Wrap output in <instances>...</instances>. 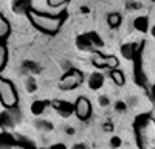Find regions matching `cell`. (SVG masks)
Masks as SVG:
<instances>
[{"instance_id":"1","label":"cell","mask_w":155,"mask_h":149,"mask_svg":"<svg viewBox=\"0 0 155 149\" xmlns=\"http://www.w3.org/2000/svg\"><path fill=\"white\" fill-rule=\"evenodd\" d=\"M0 101L6 107H14L17 104V93L9 81L0 78Z\"/></svg>"},{"instance_id":"2","label":"cell","mask_w":155,"mask_h":149,"mask_svg":"<svg viewBox=\"0 0 155 149\" xmlns=\"http://www.w3.org/2000/svg\"><path fill=\"white\" fill-rule=\"evenodd\" d=\"M33 20H34V23L37 25L39 28H42V30H45L48 33L56 31L58 27H59V20H54V19H47V17H37V16H34Z\"/></svg>"},{"instance_id":"3","label":"cell","mask_w":155,"mask_h":149,"mask_svg":"<svg viewBox=\"0 0 155 149\" xmlns=\"http://www.w3.org/2000/svg\"><path fill=\"white\" fill-rule=\"evenodd\" d=\"M76 114L81 120H87L90 117V103L85 98H79L76 103Z\"/></svg>"},{"instance_id":"4","label":"cell","mask_w":155,"mask_h":149,"mask_svg":"<svg viewBox=\"0 0 155 149\" xmlns=\"http://www.w3.org/2000/svg\"><path fill=\"white\" fill-rule=\"evenodd\" d=\"M9 34V23L6 19H3V16L0 14V39H5Z\"/></svg>"},{"instance_id":"5","label":"cell","mask_w":155,"mask_h":149,"mask_svg":"<svg viewBox=\"0 0 155 149\" xmlns=\"http://www.w3.org/2000/svg\"><path fill=\"white\" fill-rule=\"evenodd\" d=\"M101 84H102V76L99 73H95L93 76L90 78V87H92V89H99Z\"/></svg>"},{"instance_id":"6","label":"cell","mask_w":155,"mask_h":149,"mask_svg":"<svg viewBox=\"0 0 155 149\" xmlns=\"http://www.w3.org/2000/svg\"><path fill=\"white\" fill-rule=\"evenodd\" d=\"M6 58H8V53H6V47L0 44V70H2L6 64Z\"/></svg>"},{"instance_id":"7","label":"cell","mask_w":155,"mask_h":149,"mask_svg":"<svg viewBox=\"0 0 155 149\" xmlns=\"http://www.w3.org/2000/svg\"><path fill=\"white\" fill-rule=\"evenodd\" d=\"M121 146V138L120 137H112L110 138V147L112 149H120Z\"/></svg>"},{"instance_id":"8","label":"cell","mask_w":155,"mask_h":149,"mask_svg":"<svg viewBox=\"0 0 155 149\" xmlns=\"http://www.w3.org/2000/svg\"><path fill=\"white\" fill-rule=\"evenodd\" d=\"M44 107H45V104H44V103L37 101V103H34V104H33V112H34L36 115H39V114H41V112L44 110Z\"/></svg>"},{"instance_id":"9","label":"cell","mask_w":155,"mask_h":149,"mask_svg":"<svg viewBox=\"0 0 155 149\" xmlns=\"http://www.w3.org/2000/svg\"><path fill=\"white\" fill-rule=\"evenodd\" d=\"M112 76H113V79L116 81V82H120V84H123V76H121V73H118V71H113V74H112Z\"/></svg>"},{"instance_id":"10","label":"cell","mask_w":155,"mask_h":149,"mask_svg":"<svg viewBox=\"0 0 155 149\" xmlns=\"http://www.w3.org/2000/svg\"><path fill=\"white\" fill-rule=\"evenodd\" d=\"M50 149H67V146L64 144V143H56V144H53Z\"/></svg>"},{"instance_id":"11","label":"cell","mask_w":155,"mask_h":149,"mask_svg":"<svg viewBox=\"0 0 155 149\" xmlns=\"http://www.w3.org/2000/svg\"><path fill=\"white\" fill-rule=\"evenodd\" d=\"M73 149H87V147H85V144H74Z\"/></svg>"},{"instance_id":"12","label":"cell","mask_w":155,"mask_h":149,"mask_svg":"<svg viewBox=\"0 0 155 149\" xmlns=\"http://www.w3.org/2000/svg\"><path fill=\"white\" fill-rule=\"evenodd\" d=\"M99 99H101V104H107V103H109V101H107V98H106V96H101Z\"/></svg>"},{"instance_id":"13","label":"cell","mask_w":155,"mask_h":149,"mask_svg":"<svg viewBox=\"0 0 155 149\" xmlns=\"http://www.w3.org/2000/svg\"><path fill=\"white\" fill-rule=\"evenodd\" d=\"M152 33H153V36H155V27H153V30H152Z\"/></svg>"}]
</instances>
